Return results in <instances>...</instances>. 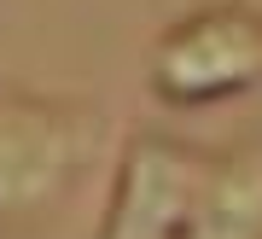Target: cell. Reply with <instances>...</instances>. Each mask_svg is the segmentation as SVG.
Listing matches in <instances>:
<instances>
[{
  "label": "cell",
  "instance_id": "1",
  "mask_svg": "<svg viewBox=\"0 0 262 239\" xmlns=\"http://www.w3.org/2000/svg\"><path fill=\"white\" fill-rule=\"evenodd\" d=\"M105 117L64 93H0V222H35L94 164Z\"/></svg>",
  "mask_w": 262,
  "mask_h": 239
},
{
  "label": "cell",
  "instance_id": "2",
  "mask_svg": "<svg viewBox=\"0 0 262 239\" xmlns=\"http://www.w3.org/2000/svg\"><path fill=\"white\" fill-rule=\"evenodd\" d=\"M146 88L169 111H204L262 88V6L210 0L151 41Z\"/></svg>",
  "mask_w": 262,
  "mask_h": 239
},
{
  "label": "cell",
  "instance_id": "3",
  "mask_svg": "<svg viewBox=\"0 0 262 239\" xmlns=\"http://www.w3.org/2000/svg\"><path fill=\"white\" fill-rule=\"evenodd\" d=\"M204 169H210V146L140 129L117 157L111 198L99 210L94 239H181L192 222Z\"/></svg>",
  "mask_w": 262,
  "mask_h": 239
},
{
  "label": "cell",
  "instance_id": "4",
  "mask_svg": "<svg viewBox=\"0 0 262 239\" xmlns=\"http://www.w3.org/2000/svg\"><path fill=\"white\" fill-rule=\"evenodd\" d=\"M181 239H262V152L210 146V169L198 181L192 222Z\"/></svg>",
  "mask_w": 262,
  "mask_h": 239
}]
</instances>
